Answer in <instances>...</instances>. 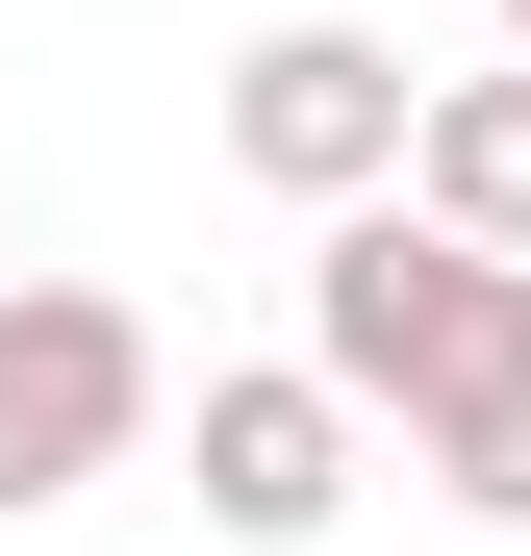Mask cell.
<instances>
[{
    "label": "cell",
    "instance_id": "1",
    "mask_svg": "<svg viewBox=\"0 0 531 556\" xmlns=\"http://www.w3.org/2000/svg\"><path fill=\"white\" fill-rule=\"evenodd\" d=\"M304 354L354 380V430H456L506 354H531V253L430 228L405 177H354V203H304Z\"/></svg>",
    "mask_w": 531,
    "mask_h": 556
},
{
    "label": "cell",
    "instance_id": "2",
    "mask_svg": "<svg viewBox=\"0 0 531 556\" xmlns=\"http://www.w3.org/2000/svg\"><path fill=\"white\" fill-rule=\"evenodd\" d=\"M152 329L102 304V278H0V531L26 506H76V481H127L152 455Z\"/></svg>",
    "mask_w": 531,
    "mask_h": 556
},
{
    "label": "cell",
    "instance_id": "3",
    "mask_svg": "<svg viewBox=\"0 0 531 556\" xmlns=\"http://www.w3.org/2000/svg\"><path fill=\"white\" fill-rule=\"evenodd\" d=\"M228 177H279V203L405 177V51H380V26H253V51H228Z\"/></svg>",
    "mask_w": 531,
    "mask_h": 556
},
{
    "label": "cell",
    "instance_id": "4",
    "mask_svg": "<svg viewBox=\"0 0 531 556\" xmlns=\"http://www.w3.org/2000/svg\"><path fill=\"white\" fill-rule=\"evenodd\" d=\"M329 506H354V380H329V354H253V380H203V531L304 556Z\"/></svg>",
    "mask_w": 531,
    "mask_h": 556
},
{
    "label": "cell",
    "instance_id": "5",
    "mask_svg": "<svg viewBox=\"0 0 531 556\" xmlns=\"http://www.w3.org/2000/svg\"><path fill=\"white\" fill-rule=\"evenodd\" d=\"M405 203L481 228V253H531V51L506 76H405Z\"/></svg>",
    "mask_w": 531,
    "mask_h": 556
},
{
    "label": "cell",
    "instance_id": "6",
    "mask_svg": "<svg viewBox=\"0 0 531 556\" xmlns=\"http://www.w3.org/2000/svg\"><path fill=\"white\" fill-rule=\"evenodd\" d=\"M430 455V506H481V531H531V354H506V380L456 405V430H405Z\"/></svg>",
    "mask_w": 531,
    "mask_h": 556
},
{
    "label": "cell",
    "instance_id": "7",
    "mask_svg": "<svg viewBox=\"0 0 531 556\" xmlns=\"http://www.w3.org/2000/svg\"><path fill=\"white\" fill-rule=\"evenodd\" d=\"M506 51H531V0H506Z\"/></svg>",
    "mask_w": 531,
    "mask_h": 556
}]
</instances>
